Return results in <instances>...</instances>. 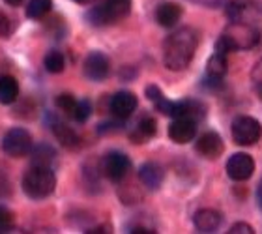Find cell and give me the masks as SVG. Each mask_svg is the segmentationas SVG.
I'll return each instance as SVG.
<instances>
[{"mask_svg":"<svg viewBox=\"0 0 262 234\" xmlns=\"http://www.w3.org/2000/svg\"><path fill=\"white\" fill-rule=\"evenodd\" d=\"M196 152L204 156L206 159H217L225 150L223 139L215 133V131H208V133H202L199 139H196Z\"/></svg>","mask_w":262,"mask_h":234,"instance_id":"12","label":"cell"},{"mask_svg":"<svg viewBox=\"0 0 262 234\" xmlns=\"http://www.w3.org/2000/svg\"><path fill=\"white\" fill-rule=\"evenodd\" d=\"M30 154H32L34 165H47V167H51V163L56 158L55 148L49 146V144H38V146L32 148Z\"/></svg>","mask_w":262,"mask_h":234,"instance_id":"22","label":"cell"},{"mask_svg":"<svg viewBox=\"0 0 262 234\" xmlns=\"http://www.w3.org/2000/svg\"><path fill=\"white\" fill-rule=\"evenodd\" d=\"M230 133H232V141L236 144H240V146H251L257 141H260L262 125L253 116H238L232 122Z\"/></svg>","mask_w":262,"mask_h":234,"instance_id":"6","label":"cell"},{"mask_svg":"<svg viewBox=\"0 0 262 234\" xmlns=\"http://www.w3.org/2000/svg\"><path fill=\"white\" fill-rule=\"evenodd\" d=\"M82 71H84V77L90 79V81H96V82L105 81L111 73V62L107 58V55H103L101 51H92L84 58Z\"/></svg>","mask_w":262,"mask_h":234,"instance_id":"8","label":"cell"},{"mask_svg":"<svg viewBox=\"0 0 262 234\" xmlns=\"http://www.w3.org/2000/svg\"><path fill=\"white\" fill-rule=\"evenodd\" d=\"M127 232H131V234H154L156 230H150V229H144V227H133V229H129Z\"/></svg>","mask_w":262,"mask_h":234,"instance_id":"30","label":"cell"},{"mask_svg":"<svg viewBox=\"0 0 262 234\" xmlns=\"http://www.w3.org/2000/svg\"><path fill=\"white\" fill-rule=\"evenodd\" d=\"M221 223H223V216L215 210H201L193 218L195 229L201 232H215L221 227Z\"/></svg>","mask_w":262,"mask_h":234,"instance_id":"18","label":"cell"},{"mask_svg":"<svg viewBox=\"0 0 262 234\" xmlns=\"http://www.w3.org/2000/svg\"><path fill=\"white\" fill-rule=\"evenodd\" d=\"M196 135V122L191 118H174L169 125V139L176 144H186Z\"/></svg>","mask_w":262,"mask_h":234,"instance_id":"11","label":"cell"},{"mask_svg":"<svg viewBox=\"0 0 262 234\" xmlns=\"http://www.w3.org/2000/svg\"><path fill=\"white\" fill-rule=\"evenodd\" d=\"M77 4H88V2H92V0H73Z\"/></svg>","mask_w":262,"mask_h":234,"instance_id":"33","label":"cell"},{"mask_svg":"<svg viewBox=\"0 0 262 234\" xmlns=\"http://www.w3.org/2000/svg\"><path fill=\"white\" fill-rule=\"evenodd\" d=\"M77 101L79 99H75L71 94H60L58 98H56V107L62 111V113H66V115H73V111H75V107H77Z\"/></svg>","mask_w":262,"mask_h":234,"instance_id":"26","label":"cell"},{"mask_svg":"<svg viewBox=\"0 0 262 234\" xmlns=\"http://www.w3.org/2000/svg\"><path fill=\"white\" fill-rule=\"evenodd\" d=\"M19 98V84L15 77L2 75L0 77V105H11Z\"/></svg>","mask_w":262,"mask_h":234,"instance_id":"21","label":"cell"},{"mask_svg":"<svg viewBox=\"0 0 262 234\" xmlns=\"http://www.w3.org/2000/svg\"><path fill=\"white\" fill-rule=\"evenodd\" d=\"M11 34V23L4 11H0V38H8Z\"/></svg>","mask_w":262,"mask_h":234,"instance_id":"28","label":"cell"},{"mask_svg":"<svg viewBox=\"0 0 262 234\" xmlns=\"http://www.w3.org/2000/svg\"><path fill=\"white\" fill-rule=\"evenodd\" d=\"M229 53H225L221 49H215L213 55L210 56L206 64V79L213 84H221L225 73H227V66H229V60H227Z\"/></svg>","mask_w":262,"mask_h":234,"instance_id":"14","label":"cell"},{"mask_svg":"<svg viewBox=\"0 0 262 234\" xmlns=\"http://www.w3.org/2000/svg\"><path fill=\"white\" fill-rule=\"evenodd\" d=\"M182 19V6L176 2H163L156 10V21L165 28H172Z\"/></svg>","mask_w":262,"mask_h":234,"instance_id":"16","label":"cell"},{"mask_svg":"<svg viewBox=\"0 0 262 234\" xmlns=\"http://www.w3.org/2000/svg\"><path fill=\"white\" fill-rule=\"evenodd\" d=\"M49 127L55 133V137L60 141V144H64L66 148H77L81 144V137L77 135L75 130L68 125L66 122H62L56 116H49Z\"/></svg>","mask_w":262,"mask_h":234,"instance_id":"13","label":"cell"},{"mask_svg":"<svg viewBox=\"0 0 262 234\" xmlns=\"http://www.w3.org/2000/svg\"><path fill=\"white\" fill-rule=\"evenodd\" d=\"M199 47V36L193 28H180L165 39L163 64L170 71H182L191 64Z\"/></svg>","mask_w":262,"mask_h":234,"instance_id":"1","label":"cell"},{"mask_svg":"<svg viewBox=\"0 0 262 234\" xmlns=\"http://www.w3.org/2000/svg\"><path fill=\"white\" fill-rule=\"evenodd\" d=\"M90 115H92V105H90V101H88V99H79L75 111H73V115H71L73 120L79 122V124H82V122H86V120L90 118Z\"/></svg>","mask_w":262,"mask_h":234,"instance_id":"25","label":"cell"},{"mask_svg":"<svg viewBox=\"0 0 262 234\" xmlns=\"http://www.w3.org/2000/svg\"><path fill=\"white\" fill-rule=\"evenodd\" d=\"M139 178H141L142 185L148 189H158L159 185L163 184L165 180V171L161 169V165L148 161L139 169Z\"/></svg>","mask_w":262,"mask_h":234,"instance_id":"17","label":"cell"},{"mask_svg":"<svg viewBox=\"0 0 262 234\" xmlns=\"http://www.w3.org/2000/svg\"><path fill=\"white\" fill-rule=\"evenodd\" d=\"M253 173H255V161H253L251 156L238 152V154H232L227 159V175H229L230 180L244 182V180L251 178Z\"/></svg>","mask_w":262,"mask_h":234,"instance_id":"9","label":"cell"},{"mask_svg":"<svg viewBox=\"0 0 262 234\" xmlns=\"http://www.w3.org/2000/svg\"><path fill=\"white\" fill-rule=\"evenodd\" d=\"M21 187L25 195L32 201H41L55 193L56 176L51 167L47 165H34L25 173L21 180Z\"/></svg>","mask_w":262,"mask_h":234,"instance_id":"2","label":"cell"},{"mask_svg":"<svg viewBox=\"0 0 262 234\" xmlns=\"http://www.w3.org/2000/svg\"><path fill=\"white\" fill-rule=\"evenodd\" d=\"M131 0H103L101 4L94 6L86 13V19L94 27H107L122 21L129 15Z\"/></svg>","mask_w":262,"mask_h":234,"instance_id":"4","label":"cell"},{"mask_svg":"<svg viewBox=\"0 0 262 234\" xmlns=\"http://www.w3.org/2000/svg\"><path fill=\"white\" fill-rule=\"evenodd\" d=\"M158 133V124L152 116H142L135 125V131L131 133L133 142H146L148 139H152Z\"/></svg>","mask_w":262,"mask_h":234,"instance_id":"19","label":"cell"},{"mask_svg":"<svg viewBox=\"0 0 262 234\" xmlns=\"http://www.w3.org/2000/svg\"><path fill=\"white\" fill-rule=\"evenodd\" d=\"M146 98L152 101L154 107H156L159 113H163V115H167V116L172 115L174 101H170V99L165 98V94L161 92V88H159V87H156V84H150V87H146Z\"/></svg>","mask_w":262,"mask_h":234,"instance_id":"20","label":"cell"},{"mask_svg":"<svg viewBox=\"0 0 262 234\" xmlns=\"http://www.w3.org/2000/svg\"><path fill=\"white\" fill-rule=\"evenodd\" d=\"M257 201H258V206L262 208V182L258 184V189H257Z\"/></svg>","mask_w":262,"mask_h":234,"instance_id":"32","label":"cell"},{"mask_svg":"<svg viewBox=\"0 0 262 234\" xmlns=\"http://www.w3.org/2000/svg\"><path fill=\"white\" fill-rule=\"evenodd\" d=\"M230 232H232V234H244V232L253 234V229L246 223H236V225H232V227H230Z\"/></svg>","mask_w":262,"mask_h":234,"instance_id":"29","label":"cell"},{"mask_svg":"<svg viewBox=\"0 0 262 234\" xmlns=\"http://www.w3.org/2000/svg\"><path fill=\"white\" fill-rule=\"evenodd\" d=\"M13 223H15V219H13L11 210H8L6 206H0V234L10 232L13 229Z\"/></svg>","mask_w":262,"mask_h":234,"instance_id":"27","label":"cell"},{"mask_svg":"<svg viewBox=\"0 0 262 234\" xmlns=\"http://www.w3.org/2000/svg\"><path fill=\"white\" fill-rule=\"evenodd\" d=\"M170 116L172 118H191L199 122L206 116V107L196 99H182V101H174Z\"/></svg>","mask_w":262,"mask_h":234,"instance_id":"15","label":"cell"},{"mask_svg":"<svg viewBox=\"0 0 262 234\" xmlns=\"http://www.w3.org/2000/svg\"><path fill=\"white\" fill-rule=\"evenodd\" d=\"M129 169H131L129 158H127L124 152H120V150H113V152H109L103 158V161H101V171H103V175L109 180H113V182H122V180L127 176Z\"/></svg>","mask_w":262,"mask_h":234,"instance_id":"7","label":"cell"},{"mask_svg":"<svg viewBox=\"0 0 262 234\" xmlns=\"http://www.w3.org/2000/svg\"><path fill=\"white\" fill-rule=\"evenodd\" d=\"M257 41H258V30H255V28L246 25V23L234 21L225 30L223 36L217 39L215 49L230 53V51H238V49H249Z\"/></svg>","mask_w":262,"mask_h":234,"instance_id":"3","label":"cell"},{"mask_svg":"<svg viewBox=\"0 0 262 234\" xmlns=\"http://www.w3.org/2000/svg\"><path fill=\"white\" fill-rule=\"evenodd\" d=\"M43 66H45V70L49 71V73H62L66 68V58L64 55H62L60 51H49L47 55H45L43 58Z\"/></svg>","mask_w":262,"mask_h":234,"instance_id":"23","label":"cell"},{"mask_svg":"<svg viewBox=\"0 0 262 234\" xmlns=\"http://www.w3.org/2000/svg\"><path fill=\"white\" fill-rule=\"evenodd\" d=\"M53 0H30L27 6V17L28 19H41L51 11Z\"/></svg>","mask_w":262,"mask_h":234,"instance_id":"24","label":"cell"},{"mask_svg":"<svg viewBox=\"0 0 262 234\" xmlns=\"http://www.w3.org/2000/svg\"><path fill=\"white\" fill-rule=\"evenodd\" d=\"M137 105H139V99L135 94L129 90H120L111 98L109 109L118 120H126L137 111Z\"/></svg>","mask_w":262,"mask_h":234,"instance_id":"10","label":"cell"},{"mask_svg":"<svg viewBox=\"0 0 262 234\" xmlns=\"http://www.w3.org/2000/svg\"><path fill=\"white\" fill-rule=\"evenodd\" d=\"M0 148L4 150L6 156L10 158H25L32 152L34 141L32 135L28 133L25 127H11L4 137H2V142H0Z\"/></svg>","mask_w":262,"mask_h":234,"instance_id":"5","label":"cell"},{"mask_svg":"<svg viewBox=\"0 0 262 234\" xmlns=\"http://www.w3.org/2000/svg\"><path fill=\"white\" fill-rule=\"evenodd\" d=\"M4 2L8 6H13V8H17V6H21L23 2H25V0H4Z\"/></svg>","mask_w":262,"mask_h":234,"instance_id":"31","label":"cell"}]
</instances>
